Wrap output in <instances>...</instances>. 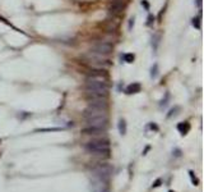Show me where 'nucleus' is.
<instances>
[{"label": "nucleus", "instance_id": "nucleus-7", "mask_svg": "<svg viewBox=\"0 0 204 192\" xmlns=\"http://www.w3.org/2000/svg\"><path fill=\"white\" fill-rule=\"evenodd\" d=\"M177 129L180 131V133L181 135H186L189 132V129H190V126L188 122H184V123H180V124H177Z\"/></svg>", "mask_w": 204, "mask_h": 192}, {"label": "nucleus", "instance_id": "nucleus-12", "mask_svg": "<svg viewBox=\"0 0 204 192\" xmlns=\"http://www.w3.org/2000/svg\"><path fill=\"white\" fill-rule=\"evenodd\" d=\"M161 183H162V179H161V178H158V179H157V181H156V182H155V183H153V185H152V187H153V188L159 187V186H161Z\"/></svg>", "mask_w": 204, "mask_h": 192}, {"label": "nucleus", "instance_id": "nucleus-4", "mask_svg": "<svg viewBox=\"0 0 204 192\" xmlns=\"http://www.w3.org/2000/svg\"><path fill=\"white\" fill-rule=\"evenodd\" d=\"M98 117H107L106 108H100L95 105H89L86 111H84V119H92V118H98Z\"/></svg>", "mask_w": 204, "mask_h": 192}, {"label": "nucleus", "instance_id": "nucleus-11", "mask_svg": "<svg viewBox=\"0 0 204 192\" xmlns=\"http://www.w3.org/2000/svg\"><path fill=\"white\" fill-rule=\"evenodd\" d=\"M124 59H125V62L131 63L133 60H134V55L133 54H126V55H124Z\"/></svg>", "mask_w": 204, "mask_h": 192}, {"label": "nucleus", "instance_id": "nucleus-5", "mask_svg": "<svg viewBox=\"0 0 204 192\" xmlns=\"http://www.w3.org/2000/svg\"><path fill=\"white\" fill-rule=\"evenodd\" d=\"M92 51L102 54V55H108L112 51V45L106 41H96L92 46Z\"/></svg>", "mask_w": 204, "mask_h": 192}, {"label": "nucleus", "instance_id": "nucleus-2", "mask_svg": "<svg viewBox=\"0 0 204 192\" xmlns=\"http://www.w3.org/2000/svg\"><path fill=\"white\" fill-rule=\"evenodd\" d=\"M86 150L95 155H108L110 154V144L107 140H95L86 144Z\"/></svg>", "mask_w": 204, "mask_h": 192}, {"label": "nucleus", "instance_id": "nucleus-3", "mask_svg": "<svg viewBox=\"0 0 204 192\" xmlns=\"http://www.w3.org/2000/svg\"><path fill=\"white\" fill-rule=\"evenodd\" d=\"M84 63L88 64L92 68H97V69H102V68H107L108 62H107V55H102L95 51H89L88 54L84 55Z\"/></svg>", "mask_w": 204, "mask_h": 192}, {"label": "nucleus", "instance_id": "nucleus-13", "mask_svg": "<svg viewBox=\"0 0 204 192\" xmlns=\"http://www.w3.org/2000/svg\"><path fill=\"white\" fill-rule=\"evenodd\" d=\"M170 192H172V191H170Z\"/></svg>", "mask_w": 204, "mask_h": 192}, {"label": "nucleus", "instance_id": "nucleus-8", "mask_svg": "<svg viewBox=\"0 0 204 192\" xmlns=\"http://www.w3.org/2000/svg\"><path fill=\"white\" fill-rule=\"evenodd\" d=\"M140 91V85L139 83H133L130 86H128L126 89V94H137Z\"/></svg>", "mask_w": 204, "mask_h": 192}, {"label": "nucleus", "instance_id": "nucleus-6", "mask_svg": "<svg viewBox=\"0 0 204 192\" xmlns=\"http://www.w3.org/2000/svg\"><path fill=\"white\" fill-rule=\"evenodd\" d=\"M126 0H111L108 5V12L112 15H120L125 9Z\"/></svg>", "mask_w": 204, "mask_h": 192}, {"label": "nucleus", "instance_id": "nucleus-10", "mask_svg": "<svg viewBox=\"0 0 204 192\" xmlns=\"http://www.w3.org/2000/svg\"><path fill=\"white\" fill-rule=\"evenodd\" d=\"M189 176H190L191 182L194 183V186H198V185H199V181H198V178H197V177H195V173H194L193 170H190V172H189Z\"/></svg>", "mask_w": 204, "mask_h": 192}, {"label": "nucleus", "instance_id": "nucleus-1", "mask_svg": "<svg viewBox=\"0 0 204 192\" xmlns=\"http://www.w3.org/2000/svg\"><path fill=\"white\" fill-rule=\"evenodd\" d=\"M108 92V85L106 77L101 74H93L86 80V95L88 99L106 98Z\"/></svg>", "mask_w": 204, "mask_h": 192}, {"label": "nucleus", "instance_id": "nucleus-9", "mask_svg": "<svg viewBox=\"0 0 204 192\" xmlns=\"http://www.w3.org/2000/svg\"><path fill=\"white\" fill-rule=\"evenodd\" d=\"M119 132H120V135H125L126 133V123L125 120H120L119 122Z\"/></svg>", "mask_w": 204, "mask_h": 192}]
</instances>
